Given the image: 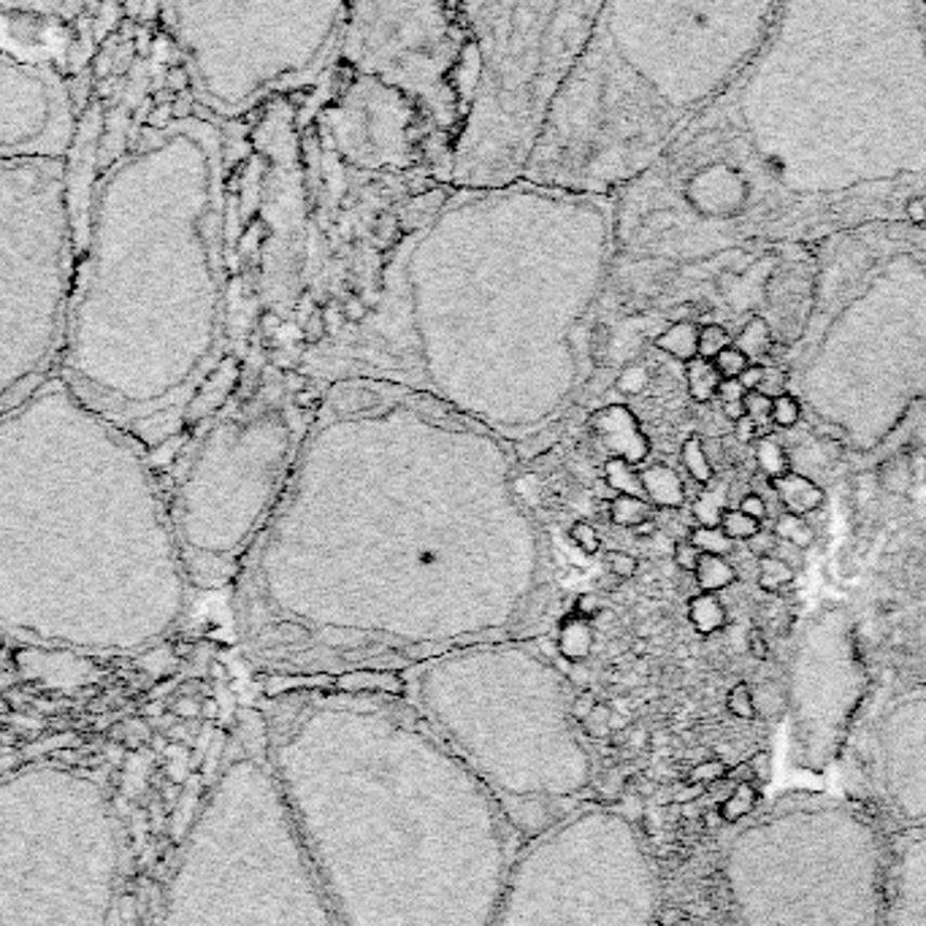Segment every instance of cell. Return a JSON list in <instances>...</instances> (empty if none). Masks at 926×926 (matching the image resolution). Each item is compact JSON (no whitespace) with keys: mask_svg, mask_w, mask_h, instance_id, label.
Segmentation results:
<instances>
[{"mask_svg":"<svg viewBox=\"0 0 926 926\" xmlns=\"http://www.w3.org/2000/svg\"><path fill=\"white\" fill-rule=\"evenodd\" d=\"M723 510H726L723 501H718L712 493H705L699 501H696L694 515L699 517V526H718V523H721Z\"/></svg>","mask_w":926,"mask_h":926,"instance_id":"40","label":"cell"},{"mask_svg":"<svg viewBox=\"0 0 926 926\" xmlns=\"http://www.w3.org/2000/svg\"><path fill=\"white\" fill-rule=\"evenodd\" d=\"M74 141L76 108L63 76L0 49V163L65 160Z\"/></svg>","mask_w":926,"mask_h":926,"instance_id":"14","label":"cell"},{"mask_svg":"<svg viewBox=\"0 0 926 926\" xmlns=\"http://www.w3.org/2000/svg\"><path fill=\"white\" fill-rule=\"evenodd\" d=\"M783 383H786V380H783V374L777 372V369H770L767 366V374H764V383H761V394H767L770 396V399H775V396H781L783 394Z\"/></svg>","mask_w":926,"mask_h":926,"instance_id":"52","label":"cell"},{"mask_svg":"<svg viewBox=\"0 0 926 926\" xmlns=\"http://www.w3.org/2000/svg\"><path fill=\"white\" fill-rule=\"evenodd\" d=\"M884 926H926V826L889 835Z\"/></svg>","mask_w":926,"mask_h":926,"instance_id":"15","label":"cell"},{"mask_svg":"<svg viewBox=\"0 0 926 926\" xmlns=\"http://www.w3.org/2000/svg\"><path fill=\"white\" fill-rule=\"evenodd\" d=\"M631 531H634L636 539H647V537H653V533H658V526L651 520V517H647V520L636 523V526L631 528Z\"/></svg>","mask_w":926,"mask_h":926,"instance_id":"59","label":"cell"},{"mask_svg":"<svg viewBox=\"0 0 926 926\" xmlns=\"http://www.w3.org/2000/svg\"><path fill=\"white\" fill-rule=\"evenodd\" d=\"M593 428L602 437L604 448L615 453V459H623L629 463L642 461L647 455L645 437L636 428V421L623 410V407H609L593 417Z\"/></svg>","mask_w":926,"mask_h":926,"instance_id":"16","label":"cell"},{"mask_svg":"<svg viewBox=\"0 0 926 926\" xmlns=\"http://www.w3.org/2000/svg\"><path fill=\"white\" fill-rule=\"evenodd\" d=\"M908 217H911V222H916V226H922L926 220V204L922 198L908 201Z\"/></svg>","mask_w":926,"mask_h":926,"instance_id":"57","label":"cell"},{"mask_svg":"<svg viewBox=\"0 0 926 926\" xmlns=\"http://www.w3.org/2000/svg\"><path fill=\"white\" fill-rule=\"evenodd\" d=\"M770 483L772 490L777 493V499H781V504L786 506V512H794V515L805 517L824 504V490H821L813 479L802 477V474L788 472L783 474V477L770 479Z\"/></svg>","mask_w":926,"mask_h":926,"instance_id":"17","label":"cell"},{"mask_svg":"<svg viewBox=\"0 0 926 926\" xmlns=\"http://www.w3.org/2000/svg\"><path fill=\"white\" fill-rule=\"evenodd\" d=\"M85 0H0V9L20 14L49 16V20H74Z\"/></svg>","mask_w":926,"mask_h":926,"instance_id":"20","label":"cell"},{"mask_svg":"<svg viewBox=\"0 0 926 926\" xmlns=\"http://www.w3.org/2000/svg\"><path fill=\"white\" fill-rule=\"evenodd\" d=\"M640 479H642V488H645V499L651 501V504L674 510V506H680L685 501L683 479H680L669 466L642 468Z\"/></svg>","mask_w":926,"mask_h":926,"instance_id":"18","label":"cell"},{"mask_svg":"<svg viewBox=\"0 0 926 926\" xmlns=\"http://www.w3.org/2000/svg\"><path fill=\"white\" fill-rule=\"evenodd\" d=\"M571 542L586 555H596L599 550H602V537H599L596 526L588 520H577L575 526H571Z\"/></svg>","mask_w":926,"mask_h":926,"instance_id":"39","label":"cell"},{"mask_svg":"<svg viewBox=\"0 0 926 926\" xmlns=\"http://www.w3.org/2000/svg\"><path fill=\"white\" fill-rule=\"evenodd\" d=\"M274 634H282L280 636L282 642H301V640H307L309 631L301 629V626H296V623H280V626H274Z\"/></svg>","mask_w":926,"mask_h":926,"instance_id":"53","label":"cell"},{"mask_svg":"<svg viewBox=\"0 0 926 926\" xmlns=\"http://www.w3.org/2000/svg\"><path fill=\"white\" fill-rule=\"evenodd\" d=\"M770 412H772L770 396L761 394V390H748V394H745V415H748L750 421H756L761 426L764 421H770Z\"/></svg>","mask_w":926,"mask_h":926,"instance_id":"42","label":"cell"},{"mask_svg":"<svg viewBox=\"0 0 926 926\" xmlns=\"http://www.w3.org/2000/svg\"><path fill=\"white\" fill-rule=\"evenodd\" d=\"M647 380H651V374H647V366H642V363H629L626 369H620L615 385H618L620 394L636 396L647 388Z\"/></svg>","mask_w":926,"mask_h":926,"instance_id":"38","label":"cell"},{"mask_svg":"<svg viewBox=\"0 0 926 926\" xmlns=\"http://www.w3.org/2000/svg\"><path fill=\"white\" fill-rule=\"evenodd\" d=\"M607 569L615 571L620 580H629V577H634L636 571H640V561L631 553H626V550H613V553L607 555Z\"/></svg>","mask_w":926,"mask_h":926,"instance_id":"44","label":"cell"},{"mask_svg":"<svg viewBox=\"0 0 926 926\" xmlns=\"http://www.w3.org/2000/svg\"><path fill=\"white\" fill-rule=\"evenodd\" d=\"M604 479H607L609 488L618 496H640L645 499V488H642L640 472L623 459H609L604 463Z\"/></svg>","mask_w":926,"mask_h":926,"instance_id":"27","label":"cell"},{"mask_svg":"<svg viewBox=\"0 0 926 926\" xmlns=\"http://www.w3.org/2000/svg\"><path fill=\"white\" fill-rule=\"evenodd\" d=\"M269 759L342 926H490L523 837L399 707L291 712Z\"/></svg>","mask_w":926,"mask_h":926,"instance_id":"1","label":"cell"},{"mask_svg":"<svg viewBox=\"0 0 926 926\" xmlns=\"http://www.w3.org/2000/svg\"><path fill=\"white\" fill-rule=\"evenodd\" d=\"M361 301L366 304V309H369V307H374V304H380V293H363Z\"/></svg>","mask_w":926,"mask_h":926,"instance_id":"61","label":"cell"},{"mask_svg":"<svg viewBox=\"0 0 926 926\" xmlns=\"http://www.w3.org/2000/svg\"><path fill=\"white\" fill-rule=\"evenodd\" d=\"M323 334H325V320H323V314H314L312 323H307V339L318 342L320 336H323Z\"/></svg>","mask_w":926,"mask_h":926,"instance_id":"58","label":"cell"},{"mask_svg":"<svg viewBox=\"0 0 926 926\" xmlns=\"http://www.w3.org/2000/svg\"><path fill=\"white\" fill-rule=\"evenodd\" d=\"M685 383H689L691 399L707 404V401L716 399L721 374L716 372L712 361H705V358H691L689 366H685Z\"/></svg>","mask_w":926,"mask_h":926,"instance_id":"22","label":"cell"},{"mask_svg":"<svg viewBox=\"0 0 926 926\" xmlns=\"http://www.w3.org/2000/svg\"><path fill=\"white\" fill-rule=\"evenodd\" d=\"M884 826L851 799L794 794L759 810L723 848L737 926H884Z\"/></svg>","mask_w":926,"mask_h":926,"instance_id":"7","label":"cell"},{"mask_svg":"<svg viewBox=\"0 0 926 926\" xmlns=\"http://www.w3.org/2000/svg\"><path fill=\"white\" fill-rule=\"evenodd\" d=\"M689 539L705 555H723L726 558V555L734 553V539L726 537L721 526H696L691 528Z\"/></svg>","mask_w":926,"mask_h":926,"instance_id":"31","label":"cell"},{"mask_svg":"<svg viewBox=\"0 0 926 926\" xmlns=\"http://www.w3.org/2000/svg\"><path fill=\"white\" fill-rule=\"evenodd\" d=\"M296 404L298 407H312L318 404V394H309V390H304V394L296 396Z\"/></svg>","mask_w":926,"mask_h":926,"instance_id":"60","label":"cell"},{"mask_svg":"<svg viewBox=\"0 0 926 926\" xmlns=\"http://www.w3.org/2000/svg\"><path fill=\"white\" fill-rule=\"evenodd\" d=\"M141 439L60 377L0 412V631L130 653L182 604L171 512Z\"/></svg>","mask_w":926,"mask_h":926,"instance_id":"3","label":"cell"},{"mask_svg":"<svg viewBox=\"0 0 926 926\" xmlns=\"http://www.w3.org/2000/svg\"><path fill=\"white\" fill-rule=\"evenodd\" d=\"M658 878L629 819L586 805L523 840L490 926H653Z\"/></svg>","mask_w":926,"mask_h":926,"instance_id":"11","label":"cell"},{"mask_svg":"<svg viewBox=\"0 0 926 926\" xmlns=\"http://www.w3.org/2000/svg\"><path fill=\"white\" fill-rule=\"evenodd\" d=\"M609 342H613V334H609L604 325H599V329H593L591 334V356L596 358V363H604V356H607L609 350Z\"/></svg>","mask_w":926,"mask_h":926,"instance_id":"50","label":"cell"},{"mask_svg":"<svg viewBox=\"0 0 926 926\" xmlns=\"http://www.w3.org/2000/svg\"><path fill=\"white\" fill-rule=\"evenodd\" d=\"M772 531L777 533L781 542L794 544L797 550L813 548L815 542L813 526H810L802 515H794V512H783V515H777L775 523H772Z\"/></svg>","mask_w":926,"mask_h":926,"instance_id":"25","label":"cell"},{"mask_svg":"<svg viewBox=\"0 0 926 926\" xmlns=\"http://www.w3.org/2000/svg\"><path fill=\"white\" fill-rule=\"evenodd\" d=\"M794 577H797V571H794V566L786 564L781 555H764V558H759V586L764 588V591H783L786 586H792Z\"/></svg>","mask_w":926,"mask_h":926,"instance_id":"30","label":"cell"},{"mask_svg":"<svg viewBox=\"0 0 926 926\" xmlns=\"http://www.w3.org/2000/svg\"><path fill=\"white\" fill-rule=\"evenodd\" d=\"M696 342H699V325L691 323V320H680L658 336L656 347L678 358V361L689 363L691 358H696Z\"/></svg>","mask_w":926,"mask_h":926,"instance_id":"19","label":"cell"},{"mask_svg":"<svg viewBox=\"0 0 926 926\" xmlns=\"http://www.w3.org/2000/svg\"><path fill=\"white\" fill-rule=\"evenodd\" d=\"M345 318L347 320H356V323H361V320L366 318V304L361 301V296H358V298H347Z\"/></svg>","mask_w":926,"mask_h":926,"instance_id":"55","label":"cell"},{"mask_svg":"<svg viewBox=\"0 0 926 926\" xmlns=\"http://www.w3.org/2000/svg\"><path fill=\"white\" fill-rule=\"evenodd\" d=\"M620 582H623V580H620V577L615 575V571H609V569H607V571H602V575H599L596 588H599V591H602V593H615V591H618V588H620Z\"/></svg>","mask_w":926,"mask_h":926,"instance_id":"56","label":"cell"},{"mask_svg":"<svg viewBox=\"0 0 926 926\" xmlns=\"http://www.w3.org/2000/svg\"><path fill=\"white\" fill-rule=\"evenodd\" d=\"M729 345H734L732 334H729L723 325L718 323H707L699 329V342H696V358H705V361H712V358L718 356L721 350H726Z\"/></svg>","mask_w":926,"mask_h":926,"instance_id":"33","label":"cell"},{"mask_svg":"<svg viewBox=\"0 0 926 926\" xmlns=\"http://www.w3.org/2000/svg\"><path fill=\"white\" fill-rule=\"evenodd\" d=\"M712 366H716V372L721 374V380H737L739 374L750 366V361L743 350L729 345L726 350H721L716 358H712Z\"/></svg>","mask_w":926,"mask_h":926,"instance_id":"36","label":"cell"},{"mask_svg":"<svg viewBox=\"0 0 926 926\" xmlns=\"http://www.w3.org/2000/svg\"><path fill=\"white\" fill-rule=\"evenodd\" d=\"M718 526H721L723 533L732 537L734 542H745V539H750L756 531H759L761 523L756 520V517L745 515V512L737 510V506H732V510H723L721 523H718Z\"/></svg>","mask_w":926,"mask_h":926,"instance_id":"35","label":"cell"},{"mask_svg":"<svg viewBox=\"0 0 926 926\" xmlns=\"http://www.w3.org/2000/svg\"><path fill=\"white\" fill-rule=\"evenodd\" d=\"M764 374H767L764 363H750V366L745 369V372L739 374L737 380L743 383L745 390H759L761 383H764Z\"/></svg>","mask_w":926,"mask_h":926,"instance_id":"51","label":"cell"},{"mask_svg":"<svg viewBox=\"0 0 926 926\" xmlns=\"http://www.w3.org/2000/svg\"><path fill=\"white\" fill-rule=\"evenodd\" d=\"M745 394H748V390L743 388L739 380H721L716 390V399L721 401V404H732V401H743Z\"/></svg>","mask_w":926,"mask_h":926,"instance_id":"48","label":"cell"},{"mask_svg":"<svg viewBox=\"0 0 926 926\" xmlns=\"http://www.w3.org/2000/svg\"><path fill=\"white\" fill-rule=\"evenodd\" d=\"M783 0H604L523 177L613 195L748 65Z\"/></svg>","mask_w":926,"mask_h":926,"instance_id":"5","label":"cell"},{"mask_svg":"<svg viewBox=\"0 0 926 926\" xmlns=\"http://www.w3.org/2000/svg\"><path fill=\"white\" fill-rule=\"evenodd\" d=\"M607 510H609V520H613L615 526H623V528H634L636 523L653 517L651 501L640 499V496H615V499L607 504Z\"/></svg>","mask_w":926,"mask_h":926,"instance_id":"28","label":"cell"},{"mask_svg":"<svg viewBox=\"0 0 926 926\" xmlns=\"http://www.w3.org/2000/svg\"><path fill=\"white\" fill-rule=\"evenodd\" d=\"M729 707H732V712H737V716L743 718L754 716V694H750L748 685H734L732 694H729Z\"/></svg>","mask_w":926,"mask_h":926,"instance_id":"45","label":"cell"},{"mask_svg":"<svg viewBox=\"0 0 926 926\" xmlns=\"http://www.w3.org/2000/svg\"><path fill=\"white\" fill-rule=\"evenodd\" d=\"M334 60L410 98L459 150L479 54L459 0H345Z\"/></svg>","mask_w":926,"mask_h":926,"instance_id":"12","label":"cell"},{"mask_svg":"<svg viewBox=\"0 0 926 926\" xmlns=\"http://www.w3.org/2000/svg\"><path fill=\"white\" fill-rule=\"evenodd\" d=\"M591 634H593V626H588L586 618H580V615L566 618L564 629H561V636H558L561 653H564V656H571L575 661H580V658L588 656V651H591Z\"/></svg>","mask_w":926,"mask_h":926,"instance_id":"26","label":"cell"},{"mask_svg":"<svg viewBox=\"0 0 926 926\" xmlns=\"http://www.w3.org/2000/svg\"><path fill=\"white\" fill-rule=\"evenodd\" d=\"M168 926H342L253 712L190 832Z\"/></svg>","mask_w":926,"mask_h":926,"instance_id":"6","label":"cell"},{"mask_svg":"<svg viewBox=\"0 0 926 926\" xmlns=\"http://www.w3.org/2000/svg\"><path fill=\"white\" fill-rule=\"evenodd\" d=\"M734 347L743 350L750 363H761V358H767L772 352V331L770 325H767V320L764 318L748 320V325L739 331Z\"/></svg>","mask_w":926,"mask_h":926,"instance_id":"24","label":"cell"},{"mask_svg":"<svg viewBox=\"0 0 926 926\" xmlns=\"http://www.w3.org/2000/svg\"><path fill=\"white\" fill-rule=\"evenodd\" d=\"M479 54L477 90L453 160L459 188L523 177L555 92L604 0H459Z\"/></svg>","mask_w":926,"mask_h":926,"instance_id":"8","label":"cell"},{"mask_svg":"<svg viewBox=\"0 0 926 926\" xmlns=\"http://www.w3.org/2000/svg\"><path fill=\"white\" fill-rule=\"evenodd\" d=\"M683 463L685 468H689L691 477L696 479V483H710L712 474H716V468H712L710 459H707L705 453V442H702L699 437H689L683 445Z\"/></svg>","mask_w":926,"mask_h":926,"instance_id":"32","label":"cell"},{"mask_svg":"<svg viewBox=\"0 0 926 926\" xmlns=\"http://www.w3.org/2000/svg\"><path fill=\"white\" fill-rule=\"evenodd\" d=\"M298 95L318 139L350 171L453 184L455 152L394 87L331 60Z\"/></svg>","mask_w":926,"mask_h":926,"instance_id":"13","label":"cell"},{"mask_svg":"<svg viewBox=\"0 0 926 926\" xmlns=\"http://www.w3.org/2000/svg\"><path fill=\"white\" fill-rule=\"evenodd\" d=\"M734 437H737V442L750 445V442H759L764 434H761V426L756 421H750L748 415L739 417V421H734Z\"/></svg>","mask_w":926,"mask_h":926,"instance_id":"47","label":"cell"},{"mask_svg":"<svg viewBox=\"0 0 926 926\" xmlns=\"http://www.w3.org/2000/svg\"><path fill=\"white\" fill-rule=\"evenodd\" d=\"M188 92L220 123L312 85L334 60L345 0H155Z\"/></svg>","mask_w":926,"mask_h":926,"instance_id":"9","label":"cell"},{"mask_svg":"<svg viewBox=\"0 0 926 926\" xmlns=\"http://www.w3.org/2000/svg\"><path fill=\"white\" fill-rule=\"evenodd\" d=\"M737 510H743L745 515H750V517H756V520L759 523H764V517H767V501H764V496L761 493H745L743 499H739V504H737Z\"/></svg>","mask_w":926,"mask_h":926,"instance_id":"46","label":"cell"},{"mask_svg":"<svg viewBox=\"0 0 926 926\" xmlns=\"http://www.w3.org/2000/svg\"><path fill=\"white\" fill-rule=\"evenodd\" d=\"M926 152V0H783L737 79L623 188L664 228L737 217L810 152Z\"/></svg>","mask_w":926,"mask_h":926,"instance_id":"4","label":"cell"},{"mask_svg":"<svg viewBox=\"0 0 926 926\" xmlns=\"http://www.w3.org/2000/svg\"><path fill=\"white\" fill-rule=\"evenodd\" d=\"M756 461H759V468L767 474V479H777L792 472L786 450H783V445L777 442L775 437H770V434H764V437L756 442Z\"/></svg>","mask_w":926,"mask_h":926,"instance_id":"29","label":"cell"},{"mask_svg":"<svg viewBox=\"0 0 926 926\" xmlns=\"http://www.w3.org/2000/svg\"><path fill=\"white\" fill-rule=\"evenodd\" d=\"M799 417H802V407H799V401L794 399V396L781 394L772 399V412H770L772 426L794 428L799 423Z\"/></svg>","mask_w":926,"mask_h":926,"instance_id":"37","label":"cell"},{"mask_svg":"<svg viewBox=\"0 0 926 926\" xmlns=\"http://www.w3.org/2000/svg\"><path fill=\"white\" fill-rule=\"evenodd\" d=\"M694 580L705 593H716V591H723V588H729L734 580H737V569H734L723 555L702 553L699 566H696L694 571Z\"/></svg>","mask_w":926,"mask_h":926,"instance_id":"21","label":"cell"},{"mask_svg":"<svg viewBox=\"0 0 926 926\" xmlns=\"http://www.w3.org/2000/svg\"><path fill=\"white\" fill-rule=\"evenodd\" d=\"M336 689L342 691H363V689H385V691H399L401 680H396L394 674H377V672H356L345 674V678L336 680Z\"/></svg>","mask_w":926,"mask_h":926,"instance_id":"34","label":"cell"},{"mask_svg":"<svg viewBox=\"0 0 926 926\" xmlns=\"http://www.w3.org/2000/svg\"><path fill=\"white\" fill-rule=\"evenodd\" d=\"M575 613L580 615V618L593 620V615L602 613V599H599V593H580L575 602Z\"/></svg>","mask_w":926,"mask_h":926,"instance_id":"49","label":"cell"},{"mask_svg":"<svg viewBox=\"0 0 926 926\" xmlns=\"http://www.w3.org/2000/svg\"><path fill=\"white\" fill-rule=\"evenodd\" d=\"M226 123L184 87L87 193L57 377L136 439L182 410L226 266Z\"/></svg>","mask_w":926,"mask_h":926,"instance_id":"2","label":"cell"},{"mask_svg":"<svg viewBox=\"0 0 926 926\" xmlns=\"http://www.w3.org/2000/svg\"><path fill=\"white\" fill-rule=\"evenodd\" d=\"M689 618L696 631L712 634V631L723 629V623H726V609H723L721 599L716 593H699V596L691 599Z\"/></svg>","mask_w":926,"mask_h":926,"instance_id":"23","label":"cell"},{"mask_svg":"<svg viewBox=\"0 0 926 926\" xmlns=\"http://www.w3.org/2000/svg\"><path fill=\"white\" fill-rule=\"evenodd\" d=\"M672 555H674V564H678V569L689 571V575H694L696 566H699V558H702V553L696 550V544L691 542L689 537L678 539V542H674Z\"/></svg>","mask_w":926,"mask_h":926,"instance_id":"43","label":"cell"},{"mask_svg":"<svg viewBox=\"0 0 926 926\" xmlns=\"http://www.w3.org/2000/svg\"><path fill=\"white\" fill-rule=\"evenodd\" d=\"M745 544H748L750 555H756V558H764V555L777 553V544H781V539H777V533L772 531V528H759L754 537L745 539Z\"/></svg>","mask_w":926,"mask_h":926,"instance_id":"41","label":"cell"},{"mask_svg":"<svg viewBox=\"0 0 926 926\" xmlns=\"http://www.w3.org/2000/svg\"><path fill=\"white\" fill-rule=\"evenodd\" d=\"M70 195L68 160L0 163V412L57 377L79 249Z\"/></svg>","mask_w":926,"mask_h":926,"instance_id":"10","label":"cell"},{"mask_svg":"<svg viewBox=\"0 0 926 926\" xmlns=\"http://www.w3.org/2000/svg\"><path fill=\"white\" fill-rule=\"evenodd\" d=\"M748 647H750V653H754L756 658H767V656H770V645H767L764 634H761L759 629L750 631V636H748Z\"/></svg>","mask_w":926,"mask_h":926,"instance_id":"54","label":"cell"}]
</instances>
